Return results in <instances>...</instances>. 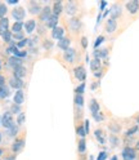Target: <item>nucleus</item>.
<instances>
[{
	"label": "nucleus",
	"instance_id": "obj_7",
	"mask_svg": "<svg viewBox=\"0 0 139 160\" xmlns=\"http://www.w3.org/2000/svg\"><path fill=\"white\" fill-rule=\"evenodd\" d=\"M67 25H68L70 30H71L72 32H77V31L81 29V21H80L79 18H76V17L70 18L68 22H67Z\"/></svg>",
	"mask_w": 139,
	"mask_h": 160
},
{
	"label": "nucleus",
	"instance_id": "obj_54",
	"mask_svg": "<svg viewBox=\"0 0 139 160\" xmlns=\"http://www.w3.org/2000/svg\"><path fill=\"white\" fill-rule=\"evenodd\" d=\"M5 160H15V155H10V156H7Z\"/></svg>",
	"mask_w": 139,
	"mask_h": 160
},
{
	"label": "nucleus",
	"instance_id": "obj_59",
	"mask_svg": "<svg viewBox=\"0 0 139 160\" xmlns=\"http://www.w3.org/2000/svg\"><path fill=\"white\" fill-rule=\"evenodd\" d=\"M1 154H3V150H1V149H0V155H1Z\"/></svg>",
	"mask_w": 139,
	"mask_h": 160
},
{
	"label": "nucleus",
	"instance_id": "obj_43",
	"mask_svg": "<svg viewBox=\"0 0 139 160\" xmlns=\"http://www.w3.org/2000/svg\"><path fill=\"white\" fill-rule=\"evenodd\" d=\"M93 118H94V120L95 122H102V120H104V116H103V114L102 112H98V114H95V115H93Z\"/></svg>",
	"mask_w": 139,
	"mask_h": 160
},
{
	"label": "nucleus",
	"instance_id": "obj_32",
	"mask_svg": "<svg viewBox=\"0 0 139 160\" xmlns=\"http://www.w3.org/2000/svg\"><path fill=\"white\" fill-rule=\"evenodd\" d=\"M75 105L77 107H83L84 106V97H83V94H76L75 96Z\"/></svg>",
	"mask_w": 139,
	"mask_h": 160
},
{
	"label": "nucleus",
	"instance_id": "obj_58",
	"mask_svg": "<svg viewBox=\"0 0 139 160\" xmlns=\"http://www.w3.org/2000/svg\"><path fill=\"white\" fill-rule=\"evenodd\" d=\"M111 160H117V158H116V156H113V158H112Z\"/></svg>",
	"mask_w": 139,
	"mask_h": 160
},
{
	"label": "nucleus",
	"instance_id": "obj_52",
	"mask_svg": "<svg viewBox=\"0 0 139 160\" xmlns=\"http://www.w3.org/2000/svg\"><path fill=\"white\" fill-rule=\"evenodd\" d=\"M3 85H5V77L0 74V87H3Z\"/></svg>",
	"mask_w": 139,
	"mask_h": 160
},
{
	"label": "nucleus",
	"instance_id": "obj_20",
	"mask_svg": "<svg viewBox=\"0 0 139 160\" xmlns=\"http://www.w3.org/2000/svg\"><path fill=\"white\" fill-rule=\"evenodd\" d=\"M94 136H95V138L98 139V142L100 143V145H104V143H106V136H104L103 129H95Z\"/></svg>",
	"mask_w": 139,
	"mask_h": 160
},
{
	"label": "nucleus",
	"instance_id": "obj_2",
	"mask_svg": "<svg viewBox=\"0 0 139 160\" xmlns=\"http://www.w3.org/2000/svg\"><path fill=\"white\" fill-rule=\"evenodd\" d=\"M66 14L70 15V17H72V15H75L77 13V10H79V7H77V4L75 1H67L64 5V9Z\"/></svg>",
	"mask_w": 139,
	"mask_h": 160
},
{
	"label": "nucleus",
	"instance_id": "obj_29",
	"mask_svg": "<svg viewBox=\"0 0 139 160\" xmlns=\"http://www.w3.org/2000/svg\"><path fill=\"white\" fill-rule=\"evenodd\" d=\"M25 26V23H22V22H15L13 26H12V30H13V32L14 34H18V32H21L22 31V27Z\"/></svg>",
	"mask_w": 139,
	"mask_h": 160
},
{
	"label": "nucleus",
	"instance_id": "obj_5",
	"mask_svg": "<svg viewBox=\"0 0 139 160\" xmlns=\"http://www.w3.org/2000/svg\"><path fill=\"white\" fill-rule=\"evenodd\" d=\"M73 75L79 81H84L86 79V71H85L84 66H76L75 69H73Z\"/></svg>",
	"mask_w": 139,
	"mask_h": 160
},
{
	"label": "nucleus",
	"instance_id": "obj_45",
	"mask_svg": "<svg viewBox=\"0 0 139 160\" xmlns=\"http://www.w3.org/2000/svg\"><path fill=\"white\" fill-rule=\"evenodd\" d=\"M12 39H14V40H23L25 39V36H23L22 32H18V34H13V36H12Z\"/></svg>",
	"mask_w": 139,
	"mask_h": 160
},
{
	"label": "nucleus",
	"instance_id": "obj_50",
	"mask_svg": "<svg viewBox=\"0 0 139 160\" xmlns=\"http://www.w3.org/2000/svg\"><path fill=\"white\" fill-rule=\"evenodd\" d=\"M45 29H46V26H41V25H40V27L37 26V30H39L37 32L40 34V35H41V34H45Z\"/></svg>",
	"mask_w": 139,
	"mask_h": 160
},
{
	"label": "nucleus",
	"instance_id": "obj_56",
	"mask_svg": "<svg viewBox=\"0 0 139 160\" xmlns=\"http://www.w3.org/2000/svg\"><path fill=\"white\" fill-rule=\"evenodd\" d=\"M135 150H139V141L135 143Z\"/></svg>",
	"mask_w": 139,
	"mask_h": 160
},
{
	"label": "nucleus",
	"instance_id": "obj_18",
	"mask_svg": "<svg viewBox=\"0 0 139 160\" xmlns=\"http://www.w3.org/2000/svg\"><path fill=\"white\" fill-rule=\"evenodd\" d=\"M23 147H25V139L23 138H19V139H15L13 146H12V150L14 151V153H19Z\"/></svg>",
	"mask_w": 139,
	"mask_h": 160
},
{
	"label": "nucleus",
	"instance_id": "obj_46",
	"mask_svg": "<svg viewBox=\"0 0 139 160\" xmlns=\"http://www.w3.org/2000/svg\"><path fill=\"white\" fill-rule=\"evenodd\" d=\"M107 159V153L106 151H102V153H99L98 158H97V160H106Z\"/></svg>",
	"mask_w": 139,
	"mask_h": 160
},
{
	"label": "nucleus",
	"instance_id": "obj_31",
	"mask_svg": "<svg viewBox=\"0 0 139 160\" xmlns=\"http://www.w3.org/2000/svg\"><path fill=\"white\" fill-rule=\"evenodd\" d=\"M110 143H111L112 147L119 146V145H120V139H119L117 136H116V134H111V136H110Z\"/></svg>",
	"mask_w": 139,
	"mask_h": 160
},
{
	"label": "nucleus",
	"instance_id": "obj_63",
	"mask_svg": "<svg viewBox=\"0 0 139 160\" xmlns=\"http://www.w3.org/2000/svg\"><path fill=\"white\" fill-rule=\"evenodd\" d=\"M138 128H139V125H138Z\"/></svg>",
	"mask_w": 139,
	"mask_h": 160
},
{
	"label": "nucleus",
	"instance_id": "obj_12",
	"mask_svg": "<svg viewBox=\"0 0 139 160\" xmlns=\"http://www.w3.org/2000/svg\"><path fill=\"white\" fill-rule=\"evenodd\" d=\"M29 10L31 14H40L41 5L37 1H30L29 3Z\"/></svg>",
	"mask_w": 139,
	"mask_h": 160
},
{
	"label": "nucleus",
	"instance_id": "obj_25",
	"mask_svg": "<svg viewBox=\"0 0 139 160\" xmlns=\"http://www.w3.org/2000/svg\"><path fill=\"white\" fill-rule=\"evenodd\" d=\"M22 60L21 58H18V57H10L9 60H8V65L9 66H12L13 69H15V67H18V66H22Z\"/></svg>",
	"mask_w": 139,
	"mask_h": 160
},
{
	"label": "nucleus",
	"instance_id": "obj_60",
	"mask_svg": "<svg viewBox=\"0 0 139 160\" xmlns=\"http://www.w3.org/2000/svg\"><path fill=\"white\" fill-rule=\"evenodd\" d=\"M0 69H1V61H0Z\"/></svg>",
	"mask_w": 139,
	"mask_h": 160
},
{
	"label": "nucleus",
	"instance_id": "obj_13",
	"mask_svg": "<svg viewBox=\"0 0 139 160\" xmlns=\"http://www.w3.org/2000/svg\"><path fill=\"white\" fill-rule=\"evenodd\" d=\"M58 48L62 49V50H68L70 49V45H71V39L70 38H63L61 39V40H58Z\"/></svg>",
	"mask_w": 139,
	"mask_h": 160
},
{
	"label": "nucleus",
	"instance_id": "obj_61",
	"mask_svg": "<svg viewBox=\"0 0 139 160\" xmlns=\"http://www.w3.org/2000/svg\"><path fill=\"white\" fill-rule=\"evenodd\" d=\"M0 141H1V134H0Z\"/></svg>",
	"mask_w": 139,
	"mask_h": 160
},
{
	"label": "nucleus",
	"instance_id": "obj_28",
	"mask_svg": "<svg viewBox=\"0 0 139 160\" xmlns=\"http://www.w3.org/2000/svg\"><path fill=\"white\" fill-rule=\"evenodd\" d=\"M108 129H110L112 132V134H117L121 132V125L117 123H111L110 125H108Z\"/></svg>",
	"mask_w": 139,
	"mask_h": 160
},
{
	"label": "nucleus",
	"instance_id": "obj_19",
	"mask_svg": "<svg viewBox=\"0 0 139 160\" xmlns=\"http://www.w3.org/2000/svg\"><path fill=\"white\" fill-rule=\"evenodd\" d=\"M90 70L93 71V74L99 71V70H102V62H100V60L93 58V60L90 61Z\"/></svg>",
	"mask_w": 139,
	"mask_h": 160
},
{
	"label": "nucleus",
	"instance_id": "obj_48",
	"mask_svg": "<svg viewBox=\"0 0 139 160\" xmlns=\"http://www.w3.org/2000/svg\"><path fill=\"white\" fill-rule=\"evenodd\" d=\"M81 45H83V48H86V46H88V39H86V36L81 38Z\"/></svg>",
	"mask_w": 139,
	"mask_h": 160
},
{
	"label": "nucleus",
	"instance_id": "obj_47",
	"mask_svg": "<svg viewBox=\"0 0 139 160\" xmlns=\"http://www.w3.org/2000/svg\"><path fill=\"white\" fill-rule=\"evenodd\" d=\"M27 39H23V40H21L19 43H17V48H22V46H25L26 44H27Z\"/></svg>",
	"mask_w": 139,
	"mask_h": 160
},
{
	"label": "nucleus",
	"instance_id": "obj_24",
	"mask_svg": "<svg viewBox=\"0 0 139 160\" xmlns=\"http://www.w3.org/2000/svg\"><path fill=\"white\" fill-rule=\"evenodd\" d=\"M89 108H90V111H91V115H95V114H98L99 112V103H98V101L97 100H90V105H89Z\"/></svg>",
	"mask_w": 139,
	"mask_h": 160
},
{
	"label": "nucleus",
	"instance_id": "obj_33",
	"mask_svg": "<svg viewBox=\"0 0 139 160\" xmlns=\"http://www.w3.org/2000/svg\"><path fill=\"white\" fill-rule=\"evenodd\" d=\"M138 131H139L138 125H134L133 128H130V129H129V131H127L126 133H125V137H126V138H130V137H133V136H134L135 133H137Z\"/></svg>",
	"mask_w": 139,
	"mask_h": 160
},
{
	"label": "nucleus",
	"instance_id": "obj_62",
	"mask_svg": "<svg viewBox=\"0 0 139 160\" xmlns=\"http://www.w3.org/2000/svg\"><path fill=\"white\" fill-rule=\"evenodd\" d=\"M90 160H93V158H91V156H90Z\"/></svg>",
	"mask_w": 139,
	"mask_h": 160
},
{
	"label": "nucleus",
	"instance_id": "obj_49",
	"mask_svg": "<svg viewBox=\"0 0 139 160\" xmlns=\"http://www.w3.org/2000/svg\"><path fill=\"white\" fill-rule=\"evenodd\" d=\"M44 46H45V49H49V48H52V46H53V43L50 40H45Z\"/></svg>",
	"mask_w": 139,
	"mask_h": 160
},
{
	"label": "nucleus",
	"instance_id": "obj_15",
	"mask_svg": "<svg viewBox=\"0 0 139 160\" xmlns=\"http://www.w3.org/2000/svg\"><path fill=\"white\" fill-rule=\"evenodd\" d=\"M63 57H64L66 62H68V63H73V62H75V58H76V52L73 49L70 48L68 50H66L64 52Z\"/></svg>",
	"mask_w": 139,
	"mask_h": 160
},
{
	"label": "nucleus",
	"instance_id": "obj_40",
	"mask_svg": "<svg viewBox=\"0 0 139 160\" xmlns=\"http://www.w3.org/2000/svg\"><path fill=\"white\" fill-rule=\"evenodd\" d=\"M8 12V8L5 4H0V18H4V15L7 14Z\"/></svg>",
	"mask_w": 139,
	"mask_h": 160
},
{
	"label": "nucleus",
	"instance_id": "obj_35",
	"mask_svg": "<svg viewBox=\"0 0 139 160\" xmlns=\"http://www.w3.org/2000/svg\"><path fill=\"white\" fill-rule=\"evenodd\" d=\"M8 133H9L10 137H14V136L18 133V125H17V124L12 125V127L9 128V129H8Z\"/></svg>",
	"mask_w": 139,
	"mask_h": 160
},
{
	"label": "nucleus",
	"instance_id": "obj_16",
	"mask_svg": "<svg viewBox=\"0 0 139 160\" xmlns=\"http://www.w3.org/2000/svg\"><path fill=\"white\" fill-rule=\"evenodd\" d=\"M57 25H58V15L57 14H52L49 17V19H48V22L45 23V26H46V29H56L57 27Z\"/></svg>",
	"mask_w": 139,
	"mask_h": 160
},
{
	"label": "nucleus",
	"instance_id": "obj_42",
	"mask_svg": "<svg viewBox=\"0 0 139 160\" xmlns=\"http://www.w3.org/2000/svg\"><path fill=\"white\" fill-rule=\"evenodd\" d=\"M103 41H104V36H103V35H100V36L97 38V40H95V43H94V48L97 49V48H98V46H99L100 44H102Z\"/></svg>",
	"mask_w": 139,
	"mask_h": 160
},
{
	"label": "nucleus",
	"instance_id": "obj_44",
	"mask_svg": "<svg viewBox=\"0 0 139 160\" xmlns=\"http://www.w3.org/2000/svg\"><path fill=\"white\" fill-rule=\"evenodd\" d=\"M84 89H85V83H81L79 87L76 88V94H83V93H84Z\"/></svg>",
	"mask_w": 139,
	"mask_h": 160
},
{
	"label": "nucleus",
	"instance_id": "obj_51",
	"mask_svg": "<svg viewBox=\"0 0 139 160\" xmlns=\"http://www.w3.org/2000/svg\"><path fill=\"white\" fill-rule=\"evenodd\" d=\"M95 77H102V75H103V70H99V71H97V72H94L93 74Z\"/></svg>",
	"mask_w": 139,
	"mask_h": 160
},
{
	"label": "nucleus",
	"instance_id": "obj_27",
	"mask_svg": "<svg viewBox=\"0 0 139 160\" xmlns=\"http://www.w3.org/2000/svg\"><path fill=\"white\" fill-rule=\"evenodd\" d=\"M8 27H9V21H8V18H1L0 19V34H4L8 31Z\"/></svg>",
	"mask_w": 139,
	"mask_h": 160
},
{
	"label": "nucleus",
	"instance_id": "obj_17",
	"mask_svg": "<svg viewBox=\"0 0 139 160\" xmlns=\"http://www.w3.org/2000/svg\"><path fill=\"white\" fill-rule=\"evenodd\" d=\"M52 36L53 39H57V40H61V39L64 38V30L63 27H56V29H53L52 31Z\"/></svg>",
	"mask_w": 139,
	"mask_h": 160
},
{
	"label": "nucleus",
	"instance_id": "obj_6",
	"mask_svg": "<svg viewBox=\"0 0 139 160\" xmlns=\"http://www.w3.org/2000/svg\"><path fill=\"white\" fill-rule=\"evenodd\" d=\"M1 125L7 129H9L12 125H14V122H13V116H12V112H5L1 118Z\"/></svg>",
	"mask_w": 139,
	"mask_h": 160
},
{
	"label": "nucleus",
	"instance_id": "obj_34",
	"mask_svg": "<svg viewBox=\"0 0 139 160\" xmlns=\"http://www.w3.org/2000/svg\"><path fill=\"white\" fill-rule=\"evenodd\" d=\"M79 153L80 154H84L85 153V150H86V142H85V139L84 138H81L80 141H79Z\"/></svg>",
	"mask_w": 139,
	"mask_h": 160
},
{
	"label": "nucleus",
	"instance_id": "obj_14",
	"mask_svg": "<svg viewBox=\"0 0 139 160\" xmlns=\"http://www.w3.org/2000/svg\"><path fill=\"white\" fill-rule=\"evenodd\" d=\"M93 56L97 60H104V58L108 57V49L104 48V49H95L94 52H93Z\"/></svg>",
	"mask_w": 139,
	"mask_h": 160
},
{
	"label": "nucleus",
	"instance_id": "obj_38",
	"mask_svg": "<svg viewBox=\"0 0 139 160\" xmlns=\"http://www.w3.org/2000/svg\"><path fill=\"white\" fill-rule=\"evenodd\" d=\"M25 122H26V115L23 114V112H21V114L18 115V118H17V124H18V127L22 125V124H25Z\"/></svg>",
	"mask_w": 139,
	"mask_h": 160
},
{
	"label": "nucleus",
	"instance_id": "obj_53",
	"mask_svg": "<svg viewBox=\"0 0 139 160\" xmlns=\"http://www.w3.org/2000/svg\"><path fill=\"white\" fill-rule=\"evenodd\" d=\"M85 132H86V134L89 133V120H85Z\"/></svg>",
	"mask_w": 139,
	"mask_h": 160
},
{
	"label": "nucleus",
	"instance_id": "obj_1",
	"mask_svg": "<svg viewBox=\"0 0 139 160\" xmlns=\"http://www.w3.org/2000/svg\"><path fill=\"white\" fill-rule=\"evenodd\" d=\"M122 159L124 160H135L137 159V151H135V149H133V147L130 146H126L125 149L122 150Z\"/></svg>",
	"mask_w": 139,
	"mask_h": 160
},
{
	"label": "nucleus",
	"instance_id": "obj_26",
	"mask_svg": "<svg viewBox=\"0 0 139 160\" xmlns=\"http://www.w3.org/2000/svg\"><path fill=\"white\" fill-rule=\"evenodd\" d=\"M63 9H64V7H63V4H62V1H56V3L53 4L52 10H53V13H54V14L59 15L62 12H63Z\"/></svg>",
	"mask_w": 139,
	"mask_h": 160
},
{
	"label": "nucleus",
	"instance_id": "obj_9",
	"mask_svg": "<svg viewBox=\"0 0 139 160\" xmlns=\"http://www.w3.org/2000/svg\"><path fill=\"white\" fill-rule=\"evenodd\" d=\"M12 15H13L14 19H17V22H21L22 19L25 18V15H26V10L23 9L22 7L14 8V9L12 10Z\"/></svg>",
	"mask_w": 139,
	"mask_h": 160
},
{
	"label": "nucleus",
	"instance_id": "obj_21",
	"mask_svg": "<svg viewBox=\"0 0 139 160\" xmlns=\"http://www.w3.org/2000/svg\"><path fill=\"white\" fill-rule=\"evenodd\" d=\"M23 101H25V93H23V91L21 89V91H17L14 94V103L18 105V106H21V105L23 103Z\"/></svg>",
	"mask_w": 139,
	"mask_h": 160
},
{
	"label": "nucleus",
	"instance_id": "obj_41",
	"mask_svg": "<svg viewBox=\"0 0 139 160\" xmlns=\"http://www.w3.org/2000/svg\"><path fill=\"white\" fill-rule=\"evenodd\" d=\"M10 112H12V114H21V108H19V106H18V105H13V106H12L10 107Z\"/></svg>",
	"mask_w": 139,
	"mask_h": 160
},
{
	"label": "nucleus",
	"instance_id": "obj_37",
	"mask_svg": "<svg viewBox=\"0 0 139 160\" xmlns=\"http://www.w3.org/2000/svg\"><path fill=\"white\" fill-rule=\"evenodd\" d=\"M1 36H3V40H4V41L10 43V41H12V36H13V35L10 34V31H7V32L1 34Z\"/></svg>",
	"mask_w": 139,
	"mask_h": 160
},
{
	"label": "nucleus",
	"instance_id": "obj_57",
	"mask_svg": "<svg viewBox=\"0 0 139 160\" xmlns=\"http://www.w3.org/2000/svg\"><path fill=\"white\" fill-rule=\"evenodd\" d=\"M137 122H138V125H139V116H137Z\"/></svg>",
	"mask_w": 139,
	"mask_h": 160
},
{
	"label": "nucleus",
	"instance_id": "obj_55",
	"mask_svg": "<svg viewBox=\"0 0 139 160\" xmlns=\"http://www.w3.org/2000/svg\"><path fill=\"white\" fill-rule=\"evenodd\" d=\"M106 5H107V3H106V1H102V3H100V12L103 10V8L106 7Z\"/></svg>",
	"mask_w": 139,
	"mask_h": 160
},
{
	"label": "nucleus",
	"instance_id": "obj_8",
	"mask_svg": "<svg viewBox=\"0 0 139 160\" xmlns=\"http://www.w3.org/2000/svg\"><path fill=\"white\" fill-rule=\"evenodd\" d=\"M110 13H111V18L117 21V18L122 14V7L120 4H113L110 9Z\"/></svg>",
	"mask_w": 139,
	"mask_h": 160
},
{
	"label": "nucleus",
	"instance_id": "obj_3",
	"mask_svg": "<svg viewBox=\"0 0 139 160\" xmlns=\"http://www.w3.org/2000/svg\"><path fill=\"white\" fill-rule=\"evenodd\" d=\"M125 8H126V10L129 12V14H131V15L137 14L139 12V1H138V0H131V1H127L125 4Z\"/></svg>",
	"mask_w": 139,
	"mask_h": 160
},
{
	"label": "nucleus",
	"instance_id": "obj_39",
	"mask_svg": "<svg viewBox=\"0 0 139 160\" xmlns=\"http://www.w3.org/2000/svg\"><path fill=\"white\" fill-rule=\"evenodd\" d=\"M37 40H39V36H32V38H30V39H29L27 44H29L30 46H36Z\"/></svg>",
	"mask_w": 139,
	"mask_h": 160
},
{
	"label": "nucleus",
	"instance_id": "obj_22",
	"mask_svg": "<svg viewBox=\"0 0 139 160\" xmlns=\"http://www.w3.org/2000/svg\"><path fill=\"white\" fill-rule=\"evenodd\" d=\"M13 70H14V76L18 77V79L25 77L26 74H27V70H26V67H23V66H18V67H15Z\"/></svg>",
	"mask_w": 139,
	"mask_h": 160
},
{
	"label": "nucleus",
	"instance_id": "obj_10",
	"mask_svg": "<svg viewBox=\"0 0 139 160\" xmlns=\"http://www.w3.org/2000/svg\"><path fill=\"white\" fill-rule=\"evenodd\" d=\"M104 29H106L107 34H113L116 29H117V21H116V19H112V18H108L106 25H104Z\"/></svg>",
	"mask_w": 139,
	"mask_h": 160
},
{
	"label": "nucleus",
	"instance_id": "obj_30",
	"mask_svg": "<svg viewBox=\"0 0 139 160\" xmlns=\"http://www.w3.org/2000/svg\"><path fill=\"white\" fill-rule=\"evenodd\" d=\"M8 96H9V88L7 85L0 87V98H7Z\"/></svg>",
	"mask_w": 139,
	"mask_h": 160
},
{
	"label": "nucleus",
	"instance_id": "obj_4",
	"mask_svg": "<svg viewBox=\"0 0 139 160\" xmlns=\"http://www.w3.org/2000/svg\"><path fill=\"white\" fill-rule=\"evenodd\" d=\"M52 14H53L52 8H50V7H44L41 9L40 14H39V19H40L41 23H46V22H48V19H49V17Z\"/></svg>",
	"mask_w": 139,
	"mask_h": 160
},
{
	"label": "nucleus",
	"instance_id": "obj_36",
	"mask_svg": "<svg viewBox=\"0 0 139 160\" xmlns=\"http://www.w3.org/2000/svg\"><path fill=\"white\" fill-rule=\"evenodd\" d=\"M76 132H77V134H79V137L81 138H84L85 136H86V132H85V128L83 125H79L76 128Z\"/></svg>",
	"mask_w": 139,
	"mask_h": 160
},
{
	"label": "nucleus",
	"instance_id": "obj_23",
	"mask_svg": "<svg viewBox=\"0 0 139 160\" xmlns=\"http://www.w3.org/2000/svg\"><path fill=\"white\" fill-rule=\"evenodd\" d=\"M25 30H26V32L27 34H32L34 32V30H35V27H36V22H35V19H29L26 23H25Z\"/></svg>",
	"mask_w": 139,
	"mask_h": 160
},
{
	"label": "nucleus",
	"instance_id": "obj_11",
	"mask_svg": "<svg viewBox=\"0 0 139 160\" xmlns=\"http://www.w3.org/2000/svg\"><path fill=\"white\" fill-rule=\"evenodd\" d=\"M9 85H10L12 88L17 89V91H21L22 87H23V85H25V84H23L22 79H18V77L13 76V77H10V80H9Z\"/></svg>",
	"mask_w": 139,
	"mask_h": 160
}]
</instances>
